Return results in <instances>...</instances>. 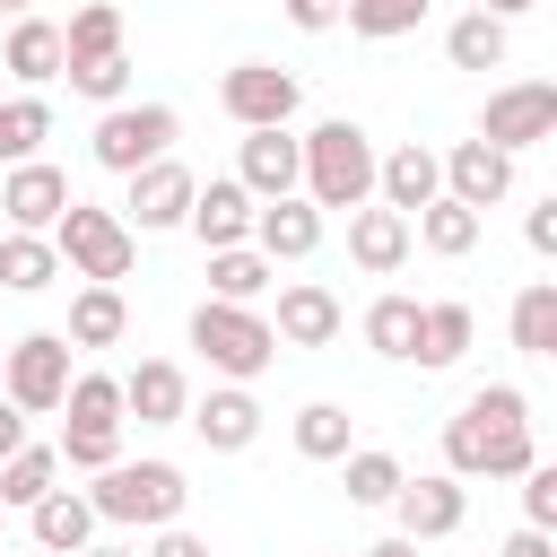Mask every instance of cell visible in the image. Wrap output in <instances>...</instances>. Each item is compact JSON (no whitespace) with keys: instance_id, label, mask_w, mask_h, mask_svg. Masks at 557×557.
<instances>
[{"instance_id":"obj_1","label":"cell","mask_w":557,"mask_h":557,"mask_svg":"<svg viewBox=\"0 0 557 557\" xmlns=\"http://www.w3.org/2000/svg\"><path fill=\"white\" fill-rule=\"evenodd\" d=\"M531 461H540V444H531V400H522L513 383L470 392L461 418L444 426V470H453V479H522Z\"/></svg>"},{"instance_id":"obj_2","label":"cell","mask_w":557,"mask_h":557,"mask_svg":"<svg viewBox=\"0 0 557 557\" xmlns=\"http://www.w3.org/2000/svg\"><path fill=\"white\" fill-rule=\"evenodd\" d=\"M296 148H305V200L313 209H366L374 200V139L357 122H322Z\"/></svg>"},{"instance_id":"obj_3","label":"cell","mask_w":557,"mask_h":557,"mask_svg":"<svg viewBox=\"0 0 557 557\" xmlns=\"http://www.w3.org/2000/svg\"><path fill=\"white\" fill-rule=\"evenodd\" d=\"M183 496H191V487H183L174 461H104L96 487H87L96 522H122V531H157V522H174Z\"/></svg>"},{"instance_id":"obj_4","label":"cell","mask_w":557,"mask_h":557,"mask_svg":"<svg viewBox=\"0 0 557 557\" xmlns=\"http://www.w3.org/2000/svg\"><path fill=\"white\" fill-rule=\"evenodd\" d=\"M191 348L226 374V383H252V374H270V357H278V331L252 313V305H226V296H209L200 313H191Z\"/></svg>"},{"instance_id":"obj_5","label":"cell","mask_w":557,"mask_h":557,"mask_svg":"<svg viewBox=\"0 0 557 557\" xmlns=\"http://www.w3.org/2000/svg\"><path fill=\"white\" fill-rule=\"evenodd\" d=\"M52 252H61L78 278H104V287H122V278H131V261H139V235H131L113 209H87V200H70V209L52 218Z\"/></svg>"},{"instance_id":"obj_6","label":"cell","mask_w":557,"mask_h":557,"mask_svg":"<svg viewBox=\"0 0 557 557\" xmlns=\"http://www.w3.org/2000/svg\"><path fill=\"white\" fill-rule=\"evenodd\" d=\"M174 104H104V122H96V165L104 174H139L148 157H165L174 148Z\"/></svg>"},{"instance_id":"obj_7","label":"cell","mask_w":557,"mask_h":557,"mask_svg":"<svg viewBox=\"0 0 557 557\" xmlns=\"http://www.w3.org/2000/svg\"><path fill=\"white\" fill-rule=\"evenodd\" d=\"M0 392L35 418V409H61V392H70V339L61 331H26V339H9V357H0Z\"/></svg>"},{"instance_id":"obj_8","label":"cell","mask_w":557,"mask_h":557,"mask_svg":"<svg viewBox=\"0 0 557 557\" xmlns=\"http://www.w3.org/2000/svg\"><path fill=\"white\" fill-rule=\"evenodd\" d=\"M218 104H226L244 131H270V122H296L305 87H296V70H278V61H235V70L218 78Z\"/></svg>"},{"instance_id":"obj_9","label":"cell","mask_w":557,"mask_h":557,"mask_svg":"<svg viewBox=\"0 0 557 557\" xmlns=\"http://www.w3.org/2000/svg\"><path fill=\"white\" fill-rule=\"evenodd\" d=\"M557 131V87L548 78H513V87H496L487 96V122H479V139L487 148H531V139H548Z\"/></svg>"},{"instance_id":"obj_10","label":"cell","mask_w":557,"mask_h":557,"mask_svg":"<svg viewBox=\"0 0 557 557\" xmlns=\"http://www.w3.org/2000/svg\"><path fill=\"white\" fill-rule=\"evenodd\" d=\"M191 191H200V174L191 165H174V148L165 157H148L139 174H131V218L122 226H139V235H157V226H183V209H191Z\"/></svg>"},{"instance_id":"obj_11","label":"cell","mask_w":557,"mask_h":557,"mask_svg":"<svg viewBox=\"0 0 557 557\" xmlns=\"http://www.w3.org/2000/svg\"><path fill=\"white\" fill-rule=\"evenodd\" d=\"M392 513H400V540H453L461 513H470V496H461L453 470H435V479H400L392 487Z\"/></svg>"},{"instance_id":"obj_12","label":"cell","mask_w":557,"mask_h":557,"mask_svg":"<svg viewBox=\"0 0 557 557\" xmlns=\"http://www.w3.org/2000/svg\"><path fill=\"white\" fill-rule=\"evenodd\" d=\"M235 183H244L252 200H287V191L305 183V148L287 139V122H270V131H244V157H235Z\"/></svg>"},{"instance_id":"obj_13","label":"cell","mask_w":557,"mask_h":557,"mask_svg":"<svg viewBox=\"0 0 557 557\" xmlns=\"http://www.w3.org/2000/svg\"><path fill=\"white\" fill-rule=\"evenodd\" d=\"M0 209H9V226H26V235H52V218L70 209V174H61V165H44V157H26V165H9V183H0Z\"/></svg>"},{"instance_id":"obj_14","label":"cell","mask_w":557,"mask_h":557,"mask_svg":"<svg viewBox=\"0 0 557 557\" xmlns=\"http://www.w3.org/2000/svg\"><path fill=\"white\" fill-rule=\"evenodd\" d=\"M183 226L200 235V252H226V244H252V191L226 174V183H200L191 191V209H183Z\"/></svg>"},{"instance_id":"obj_15","label":"cell","mask_w":557,"mask_h":557,"mask_svg":"<svg viewBox=\"0 0 557 557\" xmlns=\"http://www.w3.org/2000/svg\"><path fill=\"white\" fill-rule=\"evenodd\" d=\"M122 409H131L139 426H183V409H191L183 366H174V357H139V366L122 374Z\"/></svg>"},{"instance_id":"obj_16","label":"cell","mask_w":557,"mask_h":557,"mask_svg":"<svg viewBox=\"0 0 557 557\" xmlns=\"http://www.w3.org/2000/svg\"><path fill=\"white\" fill-rule=\"evenodd\" d=\"M374 191H383V209H400V218H418L435 191H444V157L435 148H392V157H374Z\"/></svg>"},{"instance_id":"obj_17","label":"cell","mask_w":557,"mask_h":557,"mask_svg":"<svg viewBox=\"0 0 557 557\" xmlns=\"http://www.w3.org/2000/svg\"><path fill=\"white\" fill-rule=\"evenodd\" d=\"M444 191H453L461 209H496V200L513 191V157L487 148V139H461V148L444 157Z\"/></svg>"},{"instance_id":"obj_18","label":"cell","mask_w":557,"mask_h":557,"mask_svg":"<svg viewBox=\"0 0 557 557\" xmlns=\"http://www.w3.org/2000/svg\"><path fill=\"white\" fill-rule=\"evenodd\" d=\"M313 244H322V209H313V200L287 191V200H261V209H252V252H270V261H305Z\"/></svg>"},{"instance_id":"obj_19","label":"cell","mask_w":557,"mask_h":557,"mask_svg":"<svg viewBox=\"0 0 557 557\" xmlns=\"http://www.w3.org/2000/svg\"><path fill=\"white\" fill-rule=\"evenodd\" d=\"M183 426H200V444H209V453H244V444L261 435V400H252L244 383H226V392L191 400V409H183Z\"/></svg>"},{"instance_id":"obj_20","label":"cell","mask_w":557,"mask_h":557,"mask_svg":"<svg viewBox=\"0 0 557 557\" xmlns=\"http://www.w3.org/2000/svg\"><path fill=\"white\" fill-rule=\"evenodd\" d=\"M348 261L374 270V278H392L409 261V218L400 209H348Z\"/></svg>"},{"instance_id":"obj_21","label":"cell","mask_w":557,"mask_h":557,"mask_svg":"<svg viewBox=\"0 0 557 557\" xmlns=\"http://www.w3.org/2000/svg\"><path fill=\"white\" fill-rule=\"evenodd\" d=\"M278 339H287V348H322V339H339V296L313 287V278L278 287Z\"/></svg>"},{"instance_id":"obj_22","label":"cell","mask_w":557,"mask_h":557,"mask_svg":"<svg viewBox=\"0 0 557 557\" xmlns=\"http://www.w3.org/2000/svg\"><path fill=\"white\" fill-rule=\"evenodd\" d=\"M26 522H35V540L61 548V557H78V548L96 540V505H87L78 487H44V496L26 505Z\"/></svg>"},{"instance_id":"obj_23","label":"cell","mask_w":557,"mask_h":557,"mask_svg":"<svg viewBox=\"0 0 557 557\" xmlns=\"http://www.w3.org/2000/svg\"><path fill=\"white\" fill-rule=\"evenodd\" d=\"M122 331H131V305H122V287L87 278V287L70 296V331H61V339H70V348H113Z\"/></svg>"},{"instance_id":"obj_24","label":"cell","mask_w":557,"mask_h":557,"mask_svg":"<svg viewBox=\"0 0 557 557\" xmlns=\"http://www.w3.org/2000/svg\"><path fill=\"white\" fill-rule=\"evenodd\" d=\"M409 244H426L435 261H461V252L479 244V209H461L453 191H435V200H426V209L409 218Z\"/></svg>"},{"instance_id":"obj_25","label":"cell","mask_w":557,"mask_h":557,"mask_svg":"<svg viewBox=\"0 0 557 557\" xmlns=\"http://www.w3.org/2000/svg\"><path fill=\"white\" fill-rule=\"evenodd\" d=\"M470 348V305L461 296H444V305H418V339H409V357L435 374V366H453Z\"/></svg>"},{"instance_id":"obj_26","label":"cell","mask_w":557,"mask_h":557,"mask_svg":"<svg viewBox=\"0 0 557 557\" xmlns=\"http://www.w3.org/2000/svg\"><path fill=\"white\" fill-rule=\"evenodd\" d=\"M52 278H61V252H52V235H26V226H9V235H0V287L35 296V287H52Z\"/></svg>"},{"instance_id":"obj_27","label":"cell","mask_w":557,"mask_h":557,"mask_svg":"<svg viewBox=\"0 0 557 557\" xmlns=\"http://www.w3.org/2000/svg\"><path fill=\"white\" fill-rule=\"evenodd\" d=\"M0 61H9V70L26 78V87L61 78V26H52V17H17V26H9V52H0Z\"/></svg>"},{"instance_id":"obj_28","label":"cell","mask_w":557,"mask_h":557,"mask_svg":"<svg viewBox=\"0 0 557 557\" xmlns=\"http://www.w3.org/2000/svg\"><path fill=\"white\" fill-rule=\"evenodd\" d=\"M444 52H453V70H505V17H487V9L453 17L444 26Z\"/></svg>"},{"instance_id":"obj_29","label":"cell","mask_w":557,"mask_h":557,"mask_svg":"<svg viewBox=\"0 0 557 557\" xmlns=\"http://www.w3.org/2000/svg\"><path fill=\"white\" fill-rule=\"evenodd\" d=\"M513 348L522 357H557V278H531L513 296Z\"/></svg>"},{"instance_id":"obj_30","label":"cell","mask_w":557,"mask_h":557,"mask_svg":"<svg viewBox=\"0 0 557 557\" xmlns=\"http://www.w3.org/2000/svg\"><path fill=\"white\" fill-rule=\"evenodd\" d=\"M96 52H122V9L113 0L70 9V26H61V61H96Z\"/></svg>"},{"instance_id":"obj_31","label":"cell","mask_w":557,"mask_h":557,"mask_svg":"<svg viewBox=\"0 0 557 557\" xmlns=\"http://www.w3.org/2000/svg\"><path fill=\"white\" fill-rule=\"evenodd\" d=\"M270 252H252V244H226V252H209V287L226 296V305H252L261 287H270Z\"/></svg>"},{"instance_id":"obj_32","label":"cell","mask_w":557,"mask_h":557,"mask_svg":"<svg viewBox=\"0 0 557 557\" xmlns=\"http://www.w3.org/2000/svg\"><path fill=\"white\" fill-rule=\"evenodd\" d=\"M348 435H357V418H348L339 400H305V409H296V453H305V461H339Z\"/></svg>"},{"instance_id":"obj_33","label":"cell","mask_w":557,"mask_h":557,"mask_svg":"<svg viewBox=\"0 0 557 557\" xmlns=\"http://www.w3.org/2000/svg\"><path fill=\"white\" fill-rule=\"evenodd\" d=\"M52 479H61V453H52V444H17V453L0 461V505H35Z\"/></svg>"},{"instance_id":"obj_34","label":"cell","mask_w":557,"mask_h":557,"mask_svg":"<svg viewBox=\"0 0 557 557\" xmlns=\"http://www.w3.org/2000/svg\"><path fill=\"white\" fill-rule=\"evenodd\" d=\"M339 461H348V505H392V487L409 479V470H400L383 444H348Z\"/></svg>"},{"instance_id":"obj_35","label":"cell","mask_w":557,"mask_h":557,"mask_svg":"<svg viewBox=\"0 0 557 557\" xmlns=\"http://www.w3.org/2000/svg\"><path fill=\"white\" fill-rule=\"evenodd\" d=\"M44 139H52V104H44V96H17V104H0V157H9V165H26Z\"/></svg>"},{"instance_id":"obj_36","label":"cell","mask_w":557,"mask_h":557,"mask_svg":"<svg viewBox=\"0 0 557 557\" xmlns=\"http://www.w3.org/2000/svg\"><path fill=\"white\" fill-rule=\"evenodd\" d=\"M409 339H418V296H374L366 305V348L374 357H409Z\"/></svg>"},{"instance_id":"obj_37","label":"cell","mask_w":557,"mask_h":557,"mask_svg":"<svg viewBox=\"0 0 557 557\" xmlns=\"http://www.w3.org/2000/svg\"><path fill=\"white\" fill-rule=\"evenodd\" d=\"M61 409H70V426H122V374H70Z\"/></svg>"},{"instance_id":"obj_38","label":"cell","mask_w":557,"mask_h":557,"mask_svg":"<svg viewBox=\"0 0 557 557\" xmlns=\"http://www.w3.org/2000/svg\"><path fill=\"white\" fill-rule=\"evenodd\" d=\"M426 9H435V0H348L339 17H348V35H366V44H392V35H409Z\"/></svg>"},{"instance_id":"obj_39","label":"cell","mask_w":557,"mask_h":557,"mask_svg":"<svg viewBox=\"0 0 557 557\" xmlns=\"http://www.w3.org/2000/svg\"><path fill=\"white\" fill-rule=\"evenodd\" d=\"M61 78H70L87 104H122V96H131V61H122V52H96V61H61Z\"/></svg>"},{"instance_id":"obj_40","label":"cell","mask_w":557,"mask_h":557,"mask_svg":"<svg viewBox=\"0 0 557 557\" xmlns=\"http://www.w3.org/2000/svg\"><path fill=\"white\" fill-rule=\"evenodd\" d=\"M70 470H104V461H122V426H61V444H52Z\"/></svg>"},{"instance_id":"obj_41","label":"cell","mask_w":557,"mask_h":557,"mask_svg":"<svg viewBox=\"0 0 557 557\" xmlns=\"http://www.w3.org/2000/svg\"><path fill=\"white\" fill-rule=\"evenodd\" d=\"M522 522H531V531H548V522H557V470H548V461H531V470H522Z\"/></svg>"},{"instance_id":"obj_42","label":"cell","mask_w":557,"mask_h":557,"mask_svg":"<svg viewBox=\"0 0 557 557\" xmlns=\"http://www.w3.org/2000/svg\"><path fill=\"white\" fill-rule=\"evenodd\" d=\"M278 9H287V26H305V35H331L348 0H278Z\"/></svg>"},{"instance_id":"obj_43","label":"cell","mask_w":557,"mask_h":557,"mask_svg":"<svg viewBox=\"0 0 557 557\" xmlns=\"http://www.w3.org/2000/svg\"><path fill=\"white\" fill-rule=\"evenodd\" d=\"M139 557H209V540H191V531H174V522H157V540H148Z\"/></svg>"},{"instance_id":"obj_44","label":"cell","mask_w":557,"mask_h":557,"mask_svg":"<svg viewBox=\"0 0 557 557\" xmlns=\"http://www.w3.org/2000/svg\"><path fill=\"white\" fill-rule=\"evenodd\" d=\"M522 235H531V252H557V200H540V209L522 218Z\"/></svg>"},{"instance_id":"obj_45","label":"cell","mask_w":557,"mask_h":557,"mask_svg":"<svg viewBox=\"0 0 557 557\" xmlns=\"http://www.w3.org/2000/svg\"><path fill=\"white\" fill-rule=\"evenodd\" d=\"M17 444H26V409H17V400H9V392H0V461H9V453H17Z\"/></svg>"},{"instance_id":"obj_46","label":"cell","mask_w":557,"mask_h":557,"mask_svg":"<svg viewBox=\"0 0 557 557\" xmlns=\"http://www.w3.org/2000/svg\"><path fill=\"white\" fill-rule=\"evenodd\" d=\"M505 557H557V540H548V531H531V522H522V531H513V540H505Z\"/></svg>"},{"instance_id":"obj_47","label":"cell","mask_w":557,"mask_h":557,"mask_svg":"<svg viewBox=\"0 0 557 557\" xmlns=\"http://www.w3.org/2000/svg\"><path fill=\"white\" fill-rule=\"evenodd\" d=\"M366 557H418V540H400V531H392V540H374Z\"/></svg>"},{"instance_id":"obj_48","label":"cell","mask_w":557,"mask_h":557,"mask_svg":"<svg viewBox=\"0 0 557 557\" xmlns=\"http://www.w3.org/2000/svg\"><path fill=\"white\" fill-rule=\"evenodd\" d=\"M487 17H522V9H540V0H479Z\"/></svg>"},{"instance_id":"obj_49","label":"cell","mask_w":557,"mask_h":557,"mask_svg":"<svg viewBox=\"0 0 557 557\" xmlns=\"http://www.w3.org/2000/svg\"><path fill=\"white\" fill-rule=\"evenodd\" d=\"M78 557H139V548H122V540H104V548H96V540H87Z\"/></svg>"},{"instance_id":"obj_50","label":"cell","mask_w":557,"mask_h":557,"mask_svg":"<svg viewBox=\"0 0 557 557\" xmlns=\"http://www.w3.org/2000/svg\"><path fill=\"white\" fill-rule=\"evenodd\" d=\"M0 9H9V17H26V9H35V0H0Z\"/></svg>"},{"instance_id":"obj_51","label":"cell","mask_w":557,"mask_h":557,"mask_svg":"<svg viewBox=\"0 0 557 557\" xmlns=\"http://www.w3.org/2000/svg\"><path fill=\"white\" fill-rule=\"evenodd\" d=\"M0 357H9V339H0Z\"/></svg>"},{"instance_id":"obj_52","label":"cell","mask_w":557,"mask_h":557,"mask_svg":"<svg viewBox=\"0 0 557 557\" xmlns=\"http://www.w3.org/2000/svg\"><path fill=\"white\" fill-rule=\"evenodd\" d=\"M0 165H9V157H0Z\"/></svg>"}]
</instances>
